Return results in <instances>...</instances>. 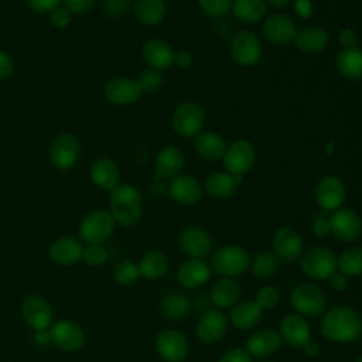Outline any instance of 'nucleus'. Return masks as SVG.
<instances>
[{"mask_svg": "<svg viewBox=\"0 0 362 362\" xmlns=\"http://www.w3.org/2000/svg\"><path fill=\"white\" fill-rule=\"evenodd\" d=\"M320 331L332 342H352L362 335V317L349 305H337L324 314Z\"/></svg>", "mask_w": 362, "mask_h": 362, "instance_id": "f257e3e1", "label": "nucleus"}, {"mask_svg": "<svg viewBox=\"0 0 362 362\" xmlns=\"http://www.w3.org/2000/svg\"><path fill=\"white\" fill-rule=\"evenodd\" d=\"M110 214L122 226L136 225L143 215V201L139 189L127 182L116 185L109 195Z\"/></svg>", "mask_w": 362, "mask_h": 362, "instance_id": "f03ea898", "label": "nucleus"}, {"mask_svg": "<svg viewBox=\"0 0 362 362\" xmlns=\"http://www.w3.org/2000/svg\"><path fill=\"white\" fill-rule=\"evenodd\" d=\"M250 266V256L242 246L225 245L215 250L211 259L212 270L223 277L240 276Z\"/></svg>", "mask_w": 362, "mask_h": 362, "instance_id": "7ed1b4c3", "label": "nucleus"}, {"mask_svg": "<svg viewBox=\"0 0 362 362\" xmlns=\"http://www.w3.org/2000/svg\"><path fill=\"white\" fill-rule=\"evenodd\" d=\"M290 304L297 314L311 318L322 315L327 308V301L321 288L308 281H303L291 290Z\"/></svg>", "mask_w": 362, "mask_h": 362, "instance_id": "20e7f679", "label": "nucleus"}, {"mask_svg": "<svg viewBox=\"0 0 362 362\" xmlns=\"http://www.w3.org/2000/svg\"><path fill=\"white\" fill-rule=\"evenodd\" d=\"M205 124V112L197 102H182L175 107L171 116L173 130L184 137H195Z\"/></svg>", "mask_w": 362, "mask_h": 362, "instance_id": "39448f33", "label": "nucleus"}, {"mask_svg": "<svg viewBox=\"0 0 362 362\" xmlns=\"http://www.w3.org/2000/svg\"><path fill=\"white\" fill-rule=\"evenodd\" d=\"M337 256L325 246L308 249L301 257L303 273L313 280L329 279L337 272Z\"/></svg>", "mask_w": 362, "mask_h": 362, "instance_id": "423d86ee", "label": "nucleus"}, {"mask_svg": "<svg viewBox=\"0 0 362 362\" xmlns=\"http://www.w3.org/2000/svg\"><path fill=\"white\" fill-rule=\"evenodd\" d=\"M115 223L116 222L109 211H92L82 219L79 225V236L88 245H100L110 238Z\"/></svg>", "mask_w": 362, "mask_h": 362, "instance_id": "0eeeda50", "label": "nucleus"}, {"mask_svg": "<svg viewBox=\"0 0 362 362\" xmlns=\"http://www.w3.org/2000/svg\"><path fill=\"white\" fill-rule=\"evenodd\" d=\"M256 160V150L253 144L246 139H238L226 146L222 157L223 168L232 175L246 174Z\"/></svg>", "mask_w": 362, "mask_h": 362, "instance_id": "6e6552de", "label": "nucleus"}, {"mask_svg": "<svg viewBox=\"0 0 362 362\" xmlns=\"http://www.w3.org/2000/svg\"><path fill=\"white\" fill-rule=\"evenodd\" d=\"M230 57L240 66H253L262 58V44L249 30L238 31L230 41Z\"/></svg>", "mask_w": 362, "mask_h": 362, "instance_id": "1a4fd4ad", "label": "nucleus"}, {"mask_svg": "<svg viewBox=\"0 0 362 362\" xmlns=\"http://www.w3.org/2000/svg\"><path fill=\"white\" fill-rule=\"evenodd\" d=\"M81 153V143L76 136L71 133H62L54 139L49 147L51 164L58 170L72 168Z\"/></svg>", "mask_w": 362, "mask_h": 362, "instance_id": "9d476101", "label": "nucleus"}, {"mask_svg": "<svg viewBox=\"0 0 362 362\" xmlns=\"http://www.w3.org/2000/svg\"><path fill=\"white\" fill-rule=\"evenodd\" d=\"M346 198L344 182L335 175H325L320 178L315 185V201L321 211L334 212L339 209Z\"/></svg>", "mask_w": 362, "mask_h": 362, "instance_id": "9b49d317", "label": "nucleus"}, {"mask_svg": "<svg viewBox=\"0 0 362 362\" xmlns=\"http://www.w3.org/2000/svg\"><path fill=\"white\" fill-rule=\"evenodd\" d=\"M303 238L293 226H281L274 232L273 249L279 260L293 263L303 255Z\"/></svg>", "mask_w": 362, "mask_h": 362, "instance_id": "f8f14e48", "label": "nucleus"}, {"mask_svg": "<svg viewBox=\"0 0 362 362\" xmlns=\"http://www.w3.org/2000/svg\"><path fill=\"white\" fill-rule=\"evenodd\" d=\"M329 226L331 233L342 240L352 242L361 236L362 232V221L359 215L351 208H339L329 215Z\"/></svg>", "mask_w": 362, "mask_h": 362, "instance_id": "ddd939ff", "label": "nucleus"}, {"mask_svg": "<svg viewBox=\"0 0 362 362\" xmlns=\"http://www.w3.org/2000/svg\"><path fill=\"white\" fill-rule=\"evenodd\" d=\"M178 245L189 259H204L212 250V238L204 228L188 226L181 230Z\"/></svg>", "mask_w": 362, "mask_h": 362, "instance_id": "4468645a", "label": "nucleus"}, {"mask_svg": "<svg viewBox=\"0 0 362 362\" xmlns=\"http://www.w3.org/2000/svg\"><path fill=\"white\" fill-rule=\"evenodd\" d=\"M168 195L180 205L191 206L202 198L204 187L189 174H178L170 180Z\"/></svg>", "mask_w": 362, "mask_h": 362, "instance_id": "2eb2a0df", "label": "nucleus"}, {"mask_svg": "<svg viewBox=\"0 0 362 362\" xmlns=\"http://www.w3.org/2000/svg\"><path fill=\"white\" fill-rule=\"evenodd\" d=\"M21 314L34 331L47 329L52 322L51 305L41 296H28L21 304Z\"/></svg>", "mask_w": 362, "mask_h": 362, "instance_id": "dca6fc26", "label": "nucleus"}, {"mask_svg": "<svg viewBox=\"0 0 362 362\" xmlns=\"http://www.w3.org/2000/svg\"><path fill=\"white\" fill-rule=\"evenodd\" d=\"M262 33L269 42L274 45H286L294 41L297 27L288 16L272 14L264 20Z\"/></svg>", "mask_w": 362, "mask_h": 362, "instance_id": "f3484780", "label": "nucleus"}, {"mask_svg": "<svg viewBox=\"0 0 362 362\" xmlns=\"http://www.w3.org/2000/svg\"><path fill=\"white\" fill-rule=\"evenodd\" d=\"M105 98L113 105H132L141 98V88L136 79L115 78L105 85Z\"/></svg>", "mask_w": 362, "mask_h": 362, "instance_id": "a211bd4d", "label": "nucleus"}, {"mask_svg": "<svg viewBox=\"0 0 362 362\" xmlns=\"http://www.w3.org/2000/svg\"><path fill=\"white\" fill-rule=\"evenodd\" d=\"M156 351L165 361L180 362L188 354V342L177 329H164L156 338Z\"/></svg>", "mask_w": 362, "mask_h": 362, "instance_id": "6ab92c4d", "label": "nucleus"}, {"mask_svg": "<svg viewBox=\"0 0 362 362\" xmlns=\"http://www.w3.org/2000/svg\"><path fill=\"white\" fill-rule=\"evenodd\" d=\"M226 328L228 321L225 314L219 308H209L201 315L197 324V335L204 344H215L225 335Z\"/></svg>", "mask_w": 362, "mask_h": 362, "instance_id": "aec40b11", "label": "nucleus"}, {"mask_svg": "<svg viewBox=\"0 0 362 362\" xmlns=\"http://www.w3.org/2000/svg\"><path fill=\"white\" fill-rule=\"evenodd\" d=\"M280 337L291 348H303L311 339V328L300 314H287L280 322Z\"/></svg>", "mask_w": 362, "mask_h": 362, "instance_id": "412c9836", "label": "nucleus"}, {"mask_svg": "<svg viewBox=\"0 0 362 362\" xmlns=\"http://www.w3.org/2000/svg\"><path fill=\"white\" fill-rule=\"evenodd\" d=\"M51 341L52 344H55L58 348L64 349V351H76L79 349L83 342H85V332L83 329L68 320H62L55 322L51 329Z\"/></svg>", "mask_w": 362, "mask_h": 362, "instance_id": "4be33fe9", "label": "nucleus"}, {"mask_svg": "<svg viewBox=\"0 0 362 362\" xmlns=\"http://www.w3.org/2000/svg\"><path fill=\"white\" fill-rule=\"evenodd\" d=\"M173 47L161 38H150L141 48V57L148 68L163 71L174 64Z\"/></svg>", "mask_w": 362, "mask_h": 362, "instance_id": "5701e85b", "label": "nucleus"}, {"mask_svg": "<svg viewBox=\"0 0 362 362\" xmlns=\"http://www.w3.org/2000/svg\"><path fill=\"white\" fill-rule=\"evenodd\" d=\"M211 277V267L204 259H188L181 263L177 272L178 283L185 288H198Z\"/></svg>", "mask_w": 362, "mask_h": 362, "instance_id": "b1692460", "label": "nucleus"}, {"mask_svg": "<svg viewBox=\"0 0 362 362\" xmlns=\"http://www.w3.org/2000/svg\"><path fill=\"white\" fill-rule=\"evenodd\" d=\"M283 339L274 329H257L246 341V351L257 358L273 355L281 348Z\"/></svg>", "mask_w": 362, "mask_h": 362, "instance_id": "393cba45", "label": "nucleus"}, {"mask_svg": "<svg viewBox=\"0 0 362 362\" xmlns=\"http://www.w3.org/2000/svg\"><path fill=\"white\" fill-rule=\"evenodd\" d=\"M185 157L184 153L175 146L163 147L156 157V175L163 180H171L181 174Z\"/></svg>", "mask_w": 362, "mask_h": 362, "instance_id": "a878e982", "label": "nucleus"}, {"mask_svg": "<svg viewBox=\"0 0 362 362\" xmlns=\"http://www.w3.org/2000/svg\"><path fill=\"white\" fill-rule=\"evenodd\" d=\"M194 148L197 154L206 161H218L226 150L225 139L211 130H202L194 137Z\"/></svg>", "mask_w": 362, "mask_h": 362, "instance_id": "bb28decb", "label": "nucleus"}, {"mask_svg": "<svg viewBox=\"0 0 362 362\" xmlns=\"http://www.w3.org/2000/svg\"><path fill=\"white\" fill-rule=\"evenodd\" d=\"M328 40L329 37L325 28L311 24L297 30L293 42L300 51L305 54H318L327 47Z\"/></svg>", "mask_w": 362, "mask_h": 362, "instance_id": "cd10ccee", "label": "nucleus"}, {"mask_svg": "<svg viewBox=\"0 0 362 362\" xmlns=\"http://www.w3.org/2000/svg\"><path fill=\"white\" fill-rule=\"evenodd\" d=\"M242 287L233 277H223L218 280L209 293V300L215 308H229L233 307L240 298Z\"/></svg>", "mask_w": 362, "mask_h": 362, "instance_id": "c85d7f7f", "label": "nucleus"}, {"mask_svg": "<svg viewBox=\"0 0 362 362\" xmlns=\"http://www.w3.org/2000/svg\"><path fill=\"white\" fill-rule=\"evenodd\" d=\"M83 247L78 239L72 236H61L49 246L51 259L62 266H69L82 259Z\"/></svg>", "mask_w": 362, "mask_h": 362, "instance_id": "c756f323", "label": "nucleus"}, {"mask_svg": "<svg viewBox=\"0 0 362 362\" xmlns=\"http://www.w3.org/2000/svg\"><path fill=\"white\" fill-rule=\"evenodd\" d=\"M335 66L338 74L345 79H362V48H341L335 59Z\"/></svg>", "mask_w": 362, "mask_h": 362, "instance_id": "7c9ffc66", "label": "nucleus"}, {"mask_svg": "<svg viewBox=\"0 0 362 362\" xmlns=\"http://www.w3.org/2000/svg\"><path fill=\"white\" fill-rule=\"evenodd\" d=\"M90 180L99 188L112 191L116 185L120 184V173L116 163L106 157L98 158L90 167Z\"/></svg>", "mask_w": 362, "mask_h": 362, "instance_id": "2f4dec72", "label": "nucleus"}, {"mask_svg": "<svg viewBox=\"0 0 362 362\" xmlns=\"http://www.w3.org/2000/svg\"><path fill=\"white\" fill-rule=\"evenodd\" d=\"M239 182L236 181V177L226 173V171H216L209 174L205 178L204 189L208 195L216 199L229 198L236 192Z\"/></svg>", "mask_w": 362, "mask_h": 362, "instance_id": "473e14b6", "label": "nucleus"}, {"mask_svg": "<svg viewBox=\"0 0 362 362\" xmlns=\"http://www.w3.org/2000/svg\"><path fill=\"white\" fill-rule=\"evenodd\" d=\"M230 322L235 328L246 331L253 328L262 318V308L250 300L236 303L230 310Z\"/></svg>", "mask_w": 362, "mask_h": 362, "instance_id": "72a5a7b5", "label": "nucleus"}, {"mask_svg": "<svg viewBox=\"0 0 362 362\" xmlns=\"http://www.w3.org/2000/svg\"><path fill=\"white\" fill-rule=\"evenodd\" d=\"M137 267L140 276L146 279H158L167 273L168 257L164 252L158 249H151L143 255Z\"/></svg>", "mask_w": 362, "mask_h": 362, "instance_id": "f704fd0d", "label": "nucleus"}, {"mask_svg": "<svg viewBox=\"0 0 362 362\" xmlns=\"http://www.w3.org/2000/svg\"><path fill=\"white\" fill-rule=\"evenodd\" d=\"M136 18L144 25H157L165 17L164 0H137L133 4Z\"/></svg>", "mask_w": 362, "mask_h": 362, "instance_id": "c9c22d12", "label": "nucleus"}, {"mask_svg": "<svg viewBox=\"0 0 362 362\" xmlns=\"http://www.w3.org/2000/svg\"><path fill=\"white\" fill-rule=\"evenodd\" d=\"M232 14L236 20L252 24L260 21L266 14L264 0H233Z\"/></svg>", "mask_w": 362, "mask_h": 362, "instance_id": "e433bc0d", "label": "nucleus"}, {"mask_svg": "<svg viewBox=\"0 0 362 362\" xmlns=\"http://www.w3.org/2000/svg\"><path fill=\"white\" fill-rule=\"evenodd\" d=\"M337 269L348 277L361 276L362 274V246H351L345 249L337 259Z\"/></svg>", "mask_w": 362, "mask_h": 362, "instance_id": "4c0bfd02", "label": "nucleus"}, {"mask_svg": "<svg viewBox=\"0 0 362 362\" xmlns=\"http://www.w3.org/2000/svg\"><path fill=\"white\" fill-rule=\"evenodd\" d=\"M161 311L170 320H181L189 311V300L180 291H171L163 298Z\"/></svg>", "mask_w": 362, "mask_h": 362, "instance_id": "58836bf2", "label": "nucleus"}, {"mask_svg": "<svg viewBox=\"0 0 362 362\" xmlns=\"http://www.w3.org/2000/svg\"><path fill=\"white\" fill-rule=\"evenodd\" d=\"M279 257L274 255V252H262L255 256V259L250 262L252 273L253 276L259 279H267L276 274L279 270Z\"/></svg>", "mask_w": 362, "mask_h": 362, "instance_id": "ea45409f", "label": "nucleus"}, {"mask_svg": "<svg viewBox=\"0 0 362 362\" xmlns=\"http://www.w3.org/2000/svg\"><path fill=\"white\" fill-rule=\"evenodd\" d=\"M140 276L137 264L130 260H122L115 267V279L122 286H130L137 281Z\"/></svg>", "mask_w": 362, "mask_h": 362, "instance_id": "a19ab883", "label": "nucleus"}, {"mask_svg": "<svg viewBox=\"0 0 362 362\" xmlns=\"http://www.w3.org/2000/svg\"><path fill=\"white\" fill-rule=\"evenodd\" d=\"M201 10L212 18H219L230 11L233 0H197Z\"/></svg>", "mask_w": 362, "mask_h": 362, "instance_id": "79ce46f5", "label": "nucleus"}, {"mask_svg": "<svg viewBox=\"0 0 362 362\" xmlns=\"http://www.w3.org/2000/svg\"><path fill=\"white\" fill-rule=\"evenodd\" d=\"M280 300V293L276 287L273 286H263L259 288L256 293L255 303L262 308V310H272L277 305Z\"/></svg>", "mask_w": 362, "mask_h": 362, "instance_id": "37998d69", "label": "nucleus"}, {"mask_svg": "<svg viewBox=\"0 0 362 362\" xmlns=\"http://www.w3.org/2000/svg\"><path fill=\"white\" fill-rule=\"evenodd\" d=\"M136 81L140 85L141 90L150 92V90H156L160 88V85L163 83V75H161V71H157L153 68H146L139 74Z\"/></svg>", "mask_w": 362, "mask_h": 362, "instance_id": "c03bdc74", "label": "nucleus"}, {"mask_svg": "<svg viewBox=\"0 0 362 362\" xmlns=\"http://www.w3.org/2000/svg\"><path fill=\"white\" fill-rule=\"evenodd\" d=\"M82 259L90 266H99L106 262L107 253L100 245H88L82 252Z\"/></svg>", "mask_w": 362, "mask_h": 362, "instance_id": "a18cd8bd", "label": "nucleus"}, {"mask_svg": "<svg viewBox=\"0 0 362 362\" xmlns=\"http://www.w3.org/2000/svg\"><path fill=\"white\" fill-rule=\"evenodd\" d=\"M134 0H103L105 11L112 17H120L133 6Z\"/></svg>", "mask_w": 362, "mask_h": 362, "instance_id": "49530a36", "label": "nucleus"}, {"mask_svg": "<svg viewBox=\"0 0 362 362\" xmlns=\"http://www.w3.org/2000/svg\"><path fill=\"white\" fill-rule=\"evenodd\" d=\"M311 230L313 233L320 238L324 239L331 233V226H329V215L324 214H318L315 215L313 223H311Z\"/></svg>", "mask_w": 362, "mask_h": 362, "instance_id": "de8ad7c7", "label": "nucleus"}, {"mask_svg": "<svg viewBox=\"0 0 362 362\" xmlns=\"http://www.w3.org/2000/svg\"><path fill=\"white\" fill-rule=\"evenodd\" d=\"M49 13L51 24L57 28H65L71 23V13L64 6H58Z\"/></svg>", "mask_w": 362, "mask_h": 362, "instance_id": "09e8293b", "label": "nucleus"}, {"mask_svg": "<svg viewBox=\"0 0 362 362\" xmlns=\"http://www.w3.org/2000/svg\"><path fill=\"white\" fill-rule=\"evenodd\" d=\"M62 3L69 13L83 14L95 6L96 0H62Z\"/></svg>", "mask_w": 362, "mask_h": 362, "instance_id": "8fccbe9b", "label": "nucleus"}, {"mask_svg": "<svg viewBox=\"0 0 362 362\" xmlns=\"http://www.w3.org/2000/svg\"><path fill=\"white\" fill-rule=\"evenodd\" d=\"M218 362H252V355L242 348H233L226 351Z\"/></svg>", "mask_w": 362, "mask_h": 362, "instance_id": "3c124183", "label": "nucleus"}, {"mask_svg": "<svg viewBox=\"0 0 362 362\" xmlns=\"http://www.w3.org/2000/svg\"><path fill=\"white\" fill-rule=\"evenodd\" d=\"M61 1L62 0H27V4L34 11L45 13V11H52L55 7L59 6Z\"/></svg>", "mask_w": 362, "mask_h": 362, "instance_id": "603ef678", "label": "nucleus"}, {"mask_svg": "<svg viewBox=\"0 0 362 362\" xmlns=\"http://www.w3.org/2000/svg\"><path fill=\"white\" fill-rule=\"evenodd\" d=\"M338 41L339 44L342 45V48H351V47H356V42H358V35L355 33L354 28L351 27H346V28H342L338 34Z\"/></svg>", "mask_w": 362, "mask_h": 362, "instance_id": "864d4df0", "label": "nucleus"}, {"mask_svg": "<svg viewBox=\"0 0 362 362\" xmlns=\"http://www.w3.org/2000/svg\"><path fill=\"white\" fill-rule=\"evenodd\" d=\"M329 284L335 291H344L345 288H348L349 286V279L348 276L342 274L341 272H335L331 277H329Z\"/></svg>", "mask_w": 362, "mask_h": 362, "instance_id": "5fc2aeb1", "label": "nucleus"}, {"mask_svg": "<svg viewBox=\"0 0 362 362\" xmlns=\"http://www.w3.org/2000/svg\"><path fill=\"white\" fill-rule=\"evenodd\" d=\"M13 72V61L11 58L0 49V81L8 78Z\"/></svg>", "mask_w": 362, "mask_h": 362, "instance_id": "6e6d98bb", "label": "nucleus"}, {"mask_svg": "<svg viewBox=\"0 0 362 362\" xmlns=\"http://www.w3.org/2000/svg\"><path fill=\"white\" fill-rule=\"evenodd\" d=\"M174 64L184 69V68H188L191 64H192V55L189 51L187 49H178L174 52Z\"/></svg>", "mask_w": 362, "mask_h": 362, "instance_id": "4d7b16f0", "label": "nucleus"}, {"mask_svg": "<svg viewBox=\"0 0 362 362\" xmlns=\"http://www.w3.org/2000/svg\"><path fill=\"white\" fill-rule=\"evenodd\" d=\"M303 351L304 354L308 356V358H315L320 355V351H321V346L317 341L314 339H308L304 345H303Z\"/></svg>", "mask_w": 362, "mask_h": 362, "instance_id": "13d9d810", "label": "nucleus"}, {"mask_svg": "<svg viewBox=\"0 0 362 362\" xmlns=\"http://www.w3.org/2000/svg\"><path fill=\"white\" fill-rule=\"evenodd\" d=\"M296 11H297V14H300L301 17L307 18V17L311 14V11H313V7H311L310 0H297V3H296Z\"/></svg>", "mask_w": 362, "mask_h": 362, "instance_id": "bf43d9fd", "label": "nucleus"}, {"mask_svg": "<svg viewBox=\"0 0 362 362\" xmlns=\"http://www.w3.org/2000/svg\"><path fill=\"white\" fill-rule=\"evenodd\" d=\"M35 342L40 344V345H48L51 341V334L49 331L47 329H42V331H35Z\"/></svg>", "mask_w": 362, "mask_h": 362, "instance_id": "052dcab7", "label": "nucleus"}, {"mask_svg": "<svg viewBox=\"0 0 362 362\" xmlns=\"http://www.w3.org/2000/svg\"><path fill=\"white\" fill-rule=\"evenodd\" d=\"M266 3H269L270 6H273V7H284V6H287L291 0H264Z\"/></svg>", "mask_w": 362, "mask_h": 362, "instance_id": "680f3d73", "label": "nucleus"}, {"mask_svg": "<svg viewBox=\"0 0 362 362\" xmlns=\"http://www.w3.org/2000/svg\"><path fill=\"white\" fill-rule=\"evenodd\" d=\"M355 362H362V355H361V356H359V358H358Z\"/></svg>", "mask_w": 362, "mask_h": 362, "instance_id": "e2e57ef3", "label": "nucleus"}, {"mask_svg": "<svg viewBox=\"0 0 362 362\" xmlns=\"http://www.w3.org/2000/svg\"><path fill=\"white\" fill-rule=\"evenodd\" d=\"M167 362H173V361H167Z\"/></svg>", "mask_w": 362, "mask_h": 362, "instance_id": "0e129e2a", "label": "nucleus"}]
</instances>
